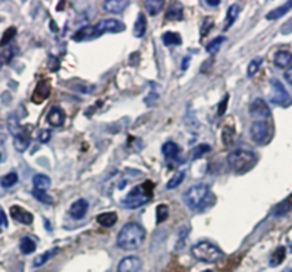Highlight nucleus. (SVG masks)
I'll return each instance as SVG.
<instances>
[{
  "mask_svg": "<svg viewBox=\"0 0 292 272\" xmlns=\"http://www.w3.org/2000/svg\"><path fill=\"white\" fill-rule=\"evenodd\" d=\"M227 104H228V96H226L224 99L221 100L220 106H218V116H224L227 110Z\"/></svg>",
  "mask_w": 292,
  "mask_h": 272,
  "instance_id": "nucleus-42",
  "label": "nucleus"
},
{
  "mask_svg": "<svg viewBox=\"0 0 292 272\" xmlns=\"http://www.w3.org/2000/svg\"><path fill=\"white\" fill-rule=\"evenodd\" d=\"M285 255H286V249L284 247H278L275 249V252L272 254L271 259H269V265L271 266H278L284 262Z\"/></svg>",
  "mask_w": 292,
  "mask_h": 272,
  "instance_id": "nucleus-28",
  "label": "nucleus"
},
{
  "mask_svg": "<svg viewBox=\"0 0 292 272\" xmlns=\"http://www.w3.org/2000/svg\"><path fill=\"white\" fill-rule=\"evenodd\" d=\"M17 180H19V177H17L16 173H9L0 180V184H2L3 188H10L16 184Z\"/></svg>",
  "mask_w": 292,
  "mask_h": 272,
  "instance_id": "nucleus-34",
  "label": "nucleus"
},
{
  "mask_svg": "<svg viewBox=\"0 0 292 272\" xmlns=\"http://www.w3.org/2000/svg\"><path fill=\"white\" fill-rule=\"evenodd\" d=\"M51 134L49 130H42V131L39 132V140H40V143H47V141L50 140Z\"/></svg>",
  "mask_w": 292,
  "mask_h": 272,
  "instance_id": "nucleus-43",
  "label": "nucleus"
},
{
  "mask_svg": "<svg viewBox=\"0 0 292 272\" xmlns=\"http://www.w3.org/2000/svg\"><path fill=\"white\" fill-rule=\"evenodd\" d=\"M188 60H190V57H185V58H184V61H183V70H187V67H188Z\"/></svg>",
  "mask_w": 292,
  "mask_h": 272,
  "instance_id": "nucleus-49",
  "label": "nucleus"
},
{
  "mask_svg": "<svg viewBox=\"0 0 292 272\" xmlns=\"http://www.w3.org/2000/svg\"><path fill=\"white\" fill-rule=\"evenodd\" d=\"M57 252V249H51V251H46L44 254H42V255H39L36 259H34L33 265L34 266H42L43 264H46L47 261H49V258H50L51 255H54Z\"/></svg>",
  "mask_w": 292,
  "mask_h": 272,
  "instance_id": "nucleus-37",
  "label": "nucleus"
},
{
  "mask_svg": "<svg viewBox=\"0 0 292 272\" xmlns=\"http://www.w3.org/2000/svg\"><path fill=\"white\" fill-rule=\"evenodd\" d=\"M0 161H2V154H0Z\"/></svg>",
  "mask_w": 292,
  "mask_h": 272,
  "instance_id": "nucleus-52",
  "label": "nucleus"
},
{
  "mask_svg": "<svg viewBox=\"0 0 292 272\" xmlns=\"http://www.w3.org/2000/svg\"><path fill=\"white\" fill-rule=\"evenodd\" d=\"M8 128H9V131H10V134H12L13 137H16L17 134L23 130V128L20 127V124H19V121H17V118L15 116L9 117Z\"/></svg>",
  "mask_w": 292,
  "mask_h": 272,
  "instance_id": "nucleus-33",
  "label": "nucleus"
},
{
  "mask_svg": "<svg viewBox=\"0 0 292 272\" xmlns=\"http://www.w3.org/2000/svg\"><path fill=\"white\" fill-rule=\"evenodd\" d=\"M32 194H33V197L39 201V202H42V204H47V206H50L53 204V198L46 192V191H40V190H33L32 191Z\"/></svg>",
  "mask_w": 292,
  "mask_h": 272,
  "instance_id": "nucleus-32",
  "label": "nucleus"
},
{
  "mask_svg": "<svg viewBox=\"0 0 292 272\" xmlns=\"http://www.w3.org/2000/svg\"><path fill=\"white\" fill-rule=\"evenodd\" d=\"M141 269V259L138 256H124L117 266V272H140Z\"/></svg>",
  "mask_w": 292,
  "mask_h": 272,
  "instance_id": "nucleus-10",
  "label": "nucleus"
},
{
  "mask_svg": "<svg viewBox=\"0 0 292 272\" xmlns=\"http://www.w3.org/2000/svg\"><path fill=\"white\" fill-rule=\"evenodd\" d=\"M274 63H275V66L279 67V69L288 67L292 63V53L291 51H286V50L278 51L275 54V57H274Z\"/></svg>",
  "mask_w": 292,
  "mask_h": 272,
  "instance_id": "nucleus-17",
  "label": "nucleus"
},
{
  "mask_svg": "<svg viewBox=\"0 0 292 272\" xmlns=\"http://www.w3.org/2000/svg\"><path fill=\"white\" fill-rule=\"evenodd\" d=\"M281 33L282 34L292 33V19L291 20H288L285 25H282V27H281Z\"/></svg>",
  "mask_w": 292,
  "mask_h": 272,
  "instance_id": "nucleus-44",
  "label": "nucleus"
},
{
  "mask_svg": "<svg viewBox=\"0 0 292 272\" xmlns=\"http://www.w3.org/2000/svg\"><path fill=\"white\" fill-rule=\"evenodd\" d=\"M227 163L235 173H247L254 165L257 164V156L250 150H234L227 157Z\"/></svg>",
  "mask_w": 292,
  "mask_h": 272,
  "instance_id": "nucleus-2",
  "label": "nucleus"
},
{
  "mask_svg": "<svg viewBox=\"0 0 292 272\" xmlns=\"http://www.w3.org/2000/svg\"><path fill=\"white\" fill-rule=\"evenodd\" d=\"M163 154L167 157V158H175V157L180 154V147L175 144L174 141H167L164 146H163Z\"/></svg>",
  "mask_w": 292,
  "mask_h": 272,
  "instance_id": "nucleus-26",
  "label": "nucleus"
},
{
  "mask_svg": "<svg viewBox=\"0 0 292 272\" xmlns=\"http://www.w3.org/2000/svg\"><path fill=\"white\" fill-rule=\"evenodd\" d=\"M271 93H269V101L279 107H288L292 104V97L286 91L282 83L276 79H271Z\"/></svg>",
  "mask_w": 292,
  "mask_h": 272,
  "instance_id": "nucleus-5",
  "label": "nucleus"
},
{
  "mask_svg": "<svg viewBox=\"0 0 292 272\" xmlns=\"http://www.w3.org/2000/svg\"><path fill=\"white\" fill-rule=\"evenodd\" d=\"M0 227H3V228L8 227V217H6L5 211L2 208H0Z\"/></svg>",
  "mask_w": 292,
  "mask_h": 272,
  "instance_id": "nucleus-45",
  "label": "nucleus"
},
{
  "mask_svg": "<svg viewBox=\"0 0 292 272\" xmlns=\"http://www.w3.org/2000/svg\"><path fill=\"white\" fill-rule=\"evenodd\" d=\"M144 6L147 9L149 15L156 16V15H159L160 12H161V9L164 6V2H163V0H147V2L144 3Z\"/></svg>",
  "mask_w": 292,
  "mask_h": 272,
  "instance_id": "nucleus-25",
  "label": "nucleus"
},
{
  "mask_svg": "<svg viewBox=\"0 0 292 272\" xmlns=\"http://www.w3.org/2000/svg\"><path fill=\"white\" fill-rule=\"evenodd\" d=\"M191 254L197 261L207 262V264L217 262L224 258V252L215 244H212L209 241H201L198 244H195L191 248Z\"/></svg>",
  "mask_w": 292,
  "mask_h": 272,
  "instance_id": "nucleus-3",
  "label": "nucleus"
},
{
  "mask_svg": "<svg viewBox=\"0 0 292 272\" xmlns=\"http://www.w3.org/2000/svg\"><path fill=\"white\" fill-rule=\"evenodd\" d=\"M29 144H30V137L25 132V130L17 134L15 137V149L19 151V153H23L26 150L29 149Z\"/></svg>",
  "mask_w": 292,
  "mask_h": 272,
  "instance_id": "nucleus-20",
  "label": "nucleus"
},
{
  "mask_svg": "<svg viewBox=\"0 0 292 272\" xmlns=\"http://www.w3.org/2000/svg\"><path fill=\"white\" fill-rule=\"evenodd\" d=\"M226 41V37L224 36H218V37H215L214 40H211L207 44V47H205V50H207V53H209V54H215L218 50H220V47L223 46V43Z\"/></svg>",
  "mask_w": 292,
  "mask_h": 272,
  "instance_id": "nucleus-30",
  "label": "nucleus"
},
{
  "mask_svg": "<svg viewBox=\"0 0 292 272\" xmlns=\"http://www.w3.org/2000/svg\"><path fill=\"white\" fill-rule=\"evenodd\" d=\"M161 39H163V43L166 46H181V43H183L181 36L175 33V32H166L161 36Z\"/></svg>",
  "mask_w": 292,
  "mask_h": 272,
  "instance_id": "nucleus-23",
  "label": "nucleus"
},
{
  "mask_svg": "<svg viewBox=\"0 0 292 272\" xmlns=\"http://www.w3.org/2000/svg\"><path fill=\"white\" fill-rule=\"evenodd\" d=\"M209 195V188L207 184H195L190 187L188 190L184 192L183 199L184 204L188 207L190 210H197L200 208L205 199Z\"/></svg>",
  "mask_w": 292,
  "mask_h": 272,
  "instance_id": "nucleus-4",
  "label": "nucleus"
},
{
  "mask_svg": "<svg viewBox=\"0 0 292 272\" xmlns=\"http://www.w3.org/2000/svg\"><path fill=\"white\" fill-rule=\"evenodd\" d=\"M204 23H205V25L201 27V36H205V34L208 33L209 29H211L212 25H214V23H212V20H211L209 17H207V19L204 20Z\"/></svg>",
  "mask_w": 292,
  "mask_h": 272,
  "instance_id": "nucleus-41",
  "label": "nucleus"
},
{
  "mask_svg": "<svg viewBox=\"0 0 292 272\" xmlns=\"http://www.w3.org/2000/svg\"><path fill=\"white\" fill-rule=\"evenodd\" d=\"M166 19L167 20H181L183 19V6L180 3H171L167 15H166Z\"/></svg>",
  "mask_w": 292,
  "mask_h": 272,
  "instance_id": "nucleus-24",
  "label": "nucleus"
},
{
  "mask_svg": "<svg viewBox=\"0 0 292 272\" xmlns=\"http://www.w3.org/2000/svg\"><path fill=\"white\" fill-rule=\"evenodd\" d=\"M99 36H101L96 26H87V27H83L80 29L77 33L73 36V40L75 41H87V40H93V39H97Z\"/></svg>",
  "mask_w": 292,
  "mask_h": 272,
  "instance_id": "nucleus-15",
  "label": "nucleus"
},
{
  "mask_svg": "<svg viewBox=\"0 0 292 272\" xmlns=\"http://www.w3.org/2000/svg\"><path fill=\"white\" fill-rule=\"evenodd\" d=\"M13 57V49L5 50L3 53H0V63H8Z\"/></svg>",
  "mask_w": 292,
  "mask_h": 272,
  "instance_id": "nucleus-40",
  "label": "nucleus"
},
{
  "mask_svg": "<svg viewBox=\"0 0 292 272\" xmlns=\"http://www.w3.org/2000/svg\"><path fill=\"white\" fill-rule=\"evenodd\" d=\"M250 114L255 118H258V121H264V118H268L271 116L269 107L265 103V100L255 99L250 106Z\"/></svg>",
  "mask_w": 292,
  "mask_h": 272,
  "instance_id": "nucleus-9",
  "label": "nucleus"
},
{
  "mask_svg": "<svg viewBox=\"0 0 292 272\" xmlns=\"http://www.w3.org/2000/svg\"><path fill=\"white\" fill-rule=\"evenodd\" d=\"M291 9H292V2H288V3H285V5L279 6V8L272 9L269 13H267L265 19H267V20H278V19H281L282 16H285V15H286Z\"/></svg>",
  "mask_w": 292,
  "mask_h": 272,
  "instance_id": "nucleus-18",
  "label": "nucleus"
},
{
  "mask_svg": "<svg viewBox=\"0 0 292 272\" xmlns=\"http://www.w3.org/2000/svg\"><path fill=\"white\" fill-rule=\"evenodd\" d=\"M262 57H255L252 58L250 61V64H248V69H247V76L248 77H252L254 75H257V72L259 70V66L262 64Z\"/></svg>",
  "mask_w": 292,
  "mask_h": 272,
  "instance_id": "nucleus-36",
  "label": "nucleus"
},
{
  "mask_svg": "<svg viewBox=\"0 0 292 272\" xmlns=\"http://www.w3.org/2000/svg\"><path fill=\"white\" fill-rule=\"evenodd\" d=\"M233 137V132L230 131V130H228V128H224V137ZM224 143H226V144H231V143H233V141L231 140H226L224 141Z\"/></svg>",
  "mask_w": 292,
  "mask_h": 272,
  "instance_id": "nucleus-47",
  "label": "nucleus"
},
{
  "mask_svg": "<svg viewBox=\"0 0 292 272\" xmlns=\"http://www.w3.org/2000/svg\"><path fill=\"white\" fill-rule=\"evenodd\" d=\"M205 3H207L208 6H218V5H220V0H214V2H212V0H207Z\"/></svg>",
  "mask_w": 292,
  "mask_h": 272,
  "instance_id": "nucleus-48",
  "label": "nucleus"
},
{
  "mask_svg": "<svg viewBox=\"0 0 292 272\" xmlns=\"http://www.w3.org/2000/svg\"><path fill=\"white\" fill-rule=\"evenodd\" d=\"M10 215L12 218L20 224H25V225H30L33 223V214L26 211L23 207L20 206H13L10 208Z\"/></svg>",
  "mask_w": 292,
  "mask_h": 272,
  "instance_id": "nucleus-11",
  "label": "nucleus"
},
{
  "mask_svg": "<svg viewBox=\"0 0 292 272\" xmlns=\"http://www.w3.org/2000/svg\"><path fill=\"white\" fill-rule=\"evenodd\" d=\"M184 178H185V173L184 171H177V173L168 180L167 182V190H174V188H177L181 182L184 181Z\"/></svg>",
  "mask_w": 292,
  "mask_h": 272,
  "instance_id": "nucleus-29",
  "label": "nucleus"
},
{
  "mask_svg": "<svg viewBox=\"0 0 292 272\" xmlns=\"http://www.w3.org/2000/svg\"><path fill=\"white\" fill-rule=\"evenodd\" d=\"M47 123L54 125V127H60L63 125L64 120H66V114L63 111V108H60L58 106H53L50 108V111L47 113V117H46Z\"/></svg>",
  "mask_w": 292,
  "mask_h": 272,
  "instance_id": "nucleus-13",
  "label": "nucleus"
},
{
  "mask_svg": "<svg viewBox=\"0 0 292 272\" xmlns=\"http://www.w3.org/2000/svg\"><path fill=\"white\" fill-rule=\"evenodd\" d=\"M87 210H89V201L84 198H80L71 204L70 210H68V214L73 220H82L87 214Z\"/></svg>",
  "mask_w": 292,
  "mask_h": 272,
  "instance_id": "nucleus-12",
  "label": "nucleus"
},
{
  "mask_svg": "<svg viewBox=\"0 0 292 272\" xmlns=\"http://www.w3.org/2000/svg\"><path fill=\"white\" fill-rule=\"evenodd\" d=\"M145 32H147V20H145V16L142 13H138L137 20H135V23L133 26L134 37L141 39V37H144Z\"/></svg>",
  "mask_w": 292,
  "mask_h": 272,
  "instance_id": "nucleus-16",
  "label": "nucleus"
},
{
  "mask_svg": "<svg viewBox=\"0 0 292 272\" xmlns=\"http://www.w3.org/2000/svg\"><path fill=\"white\" fill-rule=\"evenodd\" d=\"M240 12H241V8H240V5H233V6H230L228 9V12H227V22L226 26H224V32L228 30L231 26L235 23V20H237V17L240 16Z\"/></svg>",
  "mask_w": 292,
  "mask_h": 272,
  "instance_id": "nucleus-21",
  "label": "nucleus"
},
{
  "mask_svg": "<svg viewBox=\"0 0 292 272\" xmlns=\"http://www.w3.org/2000/svg\"><path fill=\"white\" fill-rule=\"evenodd\" d=\"M96 29L100 34H103L104 32H110V33H120V32H124L125 25L123 22H120L118 19H103L100 20L97 25H96Z\"/></svg>",
  "mask_w": 292,
  "mask_h": 272,
  "instance_id": "nucleus-8",
  "label": "nucleus"
},
{
  "mask_svg": "<svg viewBox=\"0 0 292 272\" xmlns=\"http://www.w3.org/2000/svg\"><path fill=\"white\" fill-rule=\"evenodd\" d=\"M289 210H291V201H289V199H285V201H282V202H281V204L275 208V215L276 217L284 215V214H286Z\"/></svg>",
  "mask_w": 292,
  "mask_h": 272,
  "instance_id": "nucleus-38",
  "label": "nucleus"
},
{
  "mask_svg": "<svg viewBox=\"0 0 292 272\" xmlns=\"http://www.w3.org/2000/svg\"><path fill=\"white\" fill-rule=\"evenodd\" d=\"M20 251L25 255L32 254V252L36 251V242L30 237H23V238L20 239Z\"/></svg>",
  "mask_w": 292,
  "mask_h": 272,
  "instance_id": "nucleus-27",
  "label": "nucleus"
},
{
  "mask_svg": "<svg viewBox=\"0 0 292 272\" xmlns=\"http://www.w3.org/2000/svg\"><path fill=\"white\" fill-rule=\"evenodd\" d=\"M145 187L144 185H137L133 190L127 194V197L121 201V207L128 208V210H135L140 207L145 206L150 199V195L145 194Z\"/></svg>",
  "mask_w": 292,
  "mask_h": 272,
  "instance_id": "nucleus-6",
  "label": "nucleus"
},
{
  "mask_svg": "<svg viewBox=\"0 0 292 272\" xmlns=\"http://www.w3.org/2000/svg\"><path fill=\"white\" fill-rule=\"evenodd\" d=\"M117 220H118V217H117L116 213H103L97 217V223L100 224L101 227H104V228H111V227H114L117 224Z\"/></svg>",
  "mask_w": 292,
  "mask_h": 272,
  "instance_id": "nucleus-19",
  "label": "nucleus"
},
{
  "mask_svg": "<svg viewBox=\"0 0 292 272\" xmlns=\"http://www.w3.org/2000/svg\"><path fill=\"white\" fill-rule=\"evenodd\" d=\"M285 80L289 83V84H292V66L285 72Z\"/></svg>",
  "mask_w": 292,
  "mask_h": 272,
  "instance_id": "nucleus-46",
  "label": "nucleus"
},
{
  "mask_svg": "<svg viewBox=\"0 0 292 272\" xmlns=\"http://www.w3.org/2000/svg\"><path fill=\"white\" fill-rule=\"evenodd\" d=\"M145 239V230L140 224L128 223L117 235V247L124 251H134L141 247Z\"/></svg>",
  "mask_w": 292,
  "mask_h": 272,
  "instance_id": "nucleus-1",
  "label": "nucleus"
},
{
  "mask_svg": "<svg viewBox=\"0 0 292 272\" xmlns=\"http://www.w3.org/2000/svg\"><path fill=\"white\" fill-rule=\"evenodd\" d=\"M16 36V29L15 27H10V29H8L6 32H5V36L2 37V40H0V46L3 47V46H6L9 41H12V39Z\"/></svg>",
  "mask_w": 292,
  "mask_h": 272,
  "instance_id": "nucleus-39",
  "label": "nucleus"
},
{
  "mask_svg": "<svg viewBox=\"0 0 292 272\" xmlns=\"http://www.w3.org/2000/svg\"><path fill=\"white\" fill-rule=\"evenodd\" d=\"M286 272H292V268H291V269H289V271H286Z\"/></svg>",
  "mask_w": 292,
  "mask_h": 272,
  "instance_id": "nucleus-51",
  "label": "nucleus"
},
{
  "mask_svg": "<svg viewBox=\"0 0 292 272\" xmlns=\"http://www.w3.org/2000/svg\"><path fill=\"white\" fill-rule=\"evenodd\" d=\"M251 139L259 146L267 144L271 140V127L267 121H254L251 125Z\"/></svg>",
  "mask_w": 292,
  "mask_h": 272,
  "instance_id": "nucleus-7",
  "label": "nucleus"
},
{
  "mask_svg": "<svg viewBox=\"0 0 292 272\" xmlns=\"http://www.w3.org/2000/svg\"><path fill=\"white\" fill-rule=\"evenodd\" d=\"M202 272H212L211 269H205V271H202Z\"/></svg>",
  "mask_w": 292,
  "mask_h": 272,
  "instance_id": "nucleus-50",
  "label": "nucleus"
},
{
  "mask_svg": "<svg viewBox=\"0 0 292 272\" xmlns=\"http://www.w3.org/2000/svg\"><path fill=\"white\" fill-rule=\"evenodd\" d=\"M211 151V147H209L208 144H200V146H195L194 149L191 150V153H190V157H191L192 160H197V158H200L204 154H207Z\"/></svg>",
  "mask_w": 292,
  "mask_h": 272,
  "instance_id": "nucleus-31",
  "label": "nucleus"
},
{
  "mask_svg": "<svg viewBox=\"0 0 292 272\" xmlns=\"http://www.w3.org/2000/svg\"><path fill=\"white\" fill-rule=\"evenodd\" d=\"M50 178L44 174H36L33 177V185L34 190H40V191H46L49 187H50Z\"/></svg>",
  "mask_w": 292,
  "mask_h": 272,
  "instance_id": "nucleus-22",
  "label": "nucleus"
},
{
  "mask_svg": "<svg viewBox=\"0 0 292 272\" xmlns=\"http://www.w3.org/2000/svg\"><path fill=\"white\" fill-rule=\"evenodd\" d=\"M128 0H106L103 3V9L107 13H113V15H120L124 12V9L128 6Z\"/></svg>",
  "mask_w": 292,
  "mask_h": 272,
  "instance_id": "nucleus-14",
  "label": "nucleus"
},
{
  "mask_svg": "<svg viewBox=\"0 0 292 272\" xmlns=\"http://www.w3.org/2000/svg\"><path fill=\"white\" fill-rule=\"evenodd\" d=\"M156 214H157V224L164 223L170 215V208L166 204H160L156 210Z\"/></svg>",
  "mask_w": 292,
  "mask_h": 272,
  "instance_id": "nucleus-35",
  "label": "nucleus"
}]
</instances>
